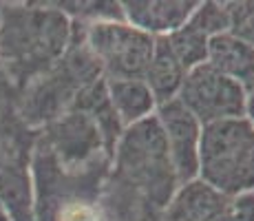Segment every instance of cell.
Segmentation results:
<instances>
[{
    "label": "cell",
    "mask_w": 254,
    "mask_h": 221,
    "mask_svg": "<svg viewBox=\"0 0 254 221\" xmlns=\"http://www.w3.org/2000/svg\"><path fill=\"white\" fill-rule=\"evenodd\" d=\"M71 40V22L62 9L7 7L0 20V60L16 82L53 67Z\"/></svg>",
    "instance_id": "obj_2"
},
{
    "label": "cell",
    "mask_w": 254,
    "mask_h": 221,
    "mask_svg": "<svg viewBox=\"0 0 254 221\" xmlns=\"http://www.w3.org/2000/svg\"><path fill=\"white\" fill-rule=\"evenodd\" d=\"M248 117L254 120V91L248 95Z\"/></svg>",
    "instance_id": "obj_16"
},
{
    "label": "cell",
    "mask_w": 254,
    "mask_h": 221,
    "mask_svg": "<svg viewBox=\"0 0 254 221\" xmlns=\"http://www.w3.org/2000/svg\"><path fill=\"white\" fill-rule=\"evenodd\" d=\"M162 221H237L234 199L201 179L182 184L166 206Z\"/></svg>",
    "instance_id": "obj_7"
},
{
    "label": "cell",
    "mask_w": 254,
    "mask_h": 221,
    "mask_svg": "<svg viewBox=\"0 0 254 221\" xmlns=\"http://www.w3.org/2000/svg\"><path fill=\"white\" fill-rule=\"evenodd\" d=\"M197 7L199 2L194 0H130V2H122L124 20L130 27L153 38H164L175 33L190 20Z\"/></svg>",
    "instance_id": "obj_8"
},
{
    "label": "cell",
    "mask_w": 254,
    "mask_h": 221,
    "mask_svg": "<svg viewBox=\"0 0 254 221\" xmlns=\"http://www.w3.org/2000/svg\"><path fill=\"white\" fill-rule=\"evenodd\" d=\"M84 47L97 60L104 80H141L155 53V38L126 20L86 24Z\"/></svg>",
    "instance_id": "obj_4"
},
{
    "label": "cell",
    "mask_w": 254,
    "mask_h": 221,
    "mask_svg": "<svg viewBox=\"0 0 254 221\" xmlns=\"http://www.w3.org/2000/svg\"><path fill=\"white\" fill-rule=\"evenodd\" d=\"M197 179L232 199L254 193V122L250 117L203 126Z\"/></svg>",
    "instance_id": "obj_3"
},
{
    "label": "cell",
    "mask_w": 254,
    "mask_h": 221,
    "mask_svg": "<svg viewBox=\"0 0 254 221\" xmlns=\"http://www.w3.org/2000/svg\"><path fill=\"white\" fill-rule=\"evenodd\" d=\"M177 100L197 117L201 126L221 120L248 117V93L208 62L186 73Z\"/></svg>",
    "instance_id": "obj_5"
},
{
    "label": "cell",
    "mask_w": 254,
    "mask_h": 221,
    "mask_svg": "<svg viewBox=\"0 0 254 221\" xmlns=\"http://www.w3.org/2000/svg\"><path fill=\"white\" fill-rule=\"evenodd\" d=\"M234 217L237 221H254V193L234 199Z\"/></svg>",
    "instance_id": "obj_15"
},
{
    "label": "cell",
    "mask_w": 254,
    "mask_h": 221,
    "mask_svg": "<svg viewBox=\"0 0 254 221\" xmlns=\"http://www.w3.org/2000/svg\"><path fill=\"white\" fill-rule=\"evenodd\" d=\"M252 122H254V120H252Z\"/></svg>",
    "instance_id": "obj_18"
},
{
    "label": "cell",
    "mask_w": 254,
    "mask_h": 221,
    "mask_svg": "<svg viewBox=\"0 0 254 221\" xmlns=\"http://www.w3.org/2000/svg\"><path fill=\"white\" fill-rule=\"evenodd\" d=\"M162 126L155 113L122 131L102 186L109 221H162L179 188Z\"/></svg>",
    "instance_id": "obj_1"
},
{
    "label": "cell",
    "mask_w": 254,
    "mask_h": 221,
    "mask_svg": "<svg viewBox=\"0 0 254 221\" xmlns=\"http://www.w3.org/2000/svg\"><path fill=\"white\" fill-rule=\"evenodd\" d=\"M208 65L234 80L248 95L254 91V47L234 33L226 31L210 38Z\"/></svg>",
    "instance_id": "obj_9"
},
{
    "label": "cell",
    "mask_w": 254,
    "mask_h": 221,
    "mask_svg": "<svg viewBox=\"0 0 254 221\" xmlns=\"http://www.w3.org/2000/svg\"><path fill=\"white\" fill-rule=\"evenodd\" d=\"M168 49L173 51V56L177 58V62L186 71L206 65L208 62V42L210 36L203 29H199L192 20H188L184 27H179L175 33L164 36Z\"/></svg>",
    "instance_id": "obj_12"
},
{
    "label": "cell",
    "mask_w": 254,
    "mask_h": 221,
    "mask_svg": "<svg viewBox=\"0 0 254 221\" xmlns=\"http://www.w3.org/2000/svg\"><path fill=\"white\" fill-rule=\"evenodd\" d=\"M106 91L111 106L124 129L150 117L157 109L153 93L144 80H106Z\"/></svg>",
    "instance_id": "obj_11"
},
{
    "label": "cell",
    "mask_w": 254,
    "mask_h": 221,
    "mask_svg": "<svg viewBox=\"0 0 254 221\" xmlns=\"http://www.w3.org/2000/svg\"><path fill=\"white\" fill-rule=\"evenodd\" d=\"M230 33L254 47V2H228Z\"/></svg>",
    "instance_id": "obj_14"
},
{
    "label": "cell",
    "mask_w": 254,
    "mask_h": 221,
    "mask_svg": "<svg viewBox=\"0 0 254 221\" xmlns=\"http://www.w3.org/2000/svg\"><path fill=\"white\" fill-rule=\"evenodd\" d=\"M0 221H11V219H9V213H7V208H4L2 204H0Z\"/></svg>",
    "instance_id": "obj_17"
},
{
    "label": "cell",
    "mask_w": 254,
    "mask_h": 221,
    "mask_svg": "<svg viewBox=\"0 0 254 221\" xmlns=\"http://www.w3.org/2000/svg\"><path fill=\"white\" fill-rule=\"evenodd\" d=\"M190 20L197 24L199 29H203L210 38L230 31V11H228V2H199V7L194 9Z\"/></svg>",
    "instance_id": "obj_13"
},
{
    "label": "cell",
    "mask_w": 254,
    "mask_h": 221,
    "mask_svg": "<svg viewBox=\"0 0 254 221\" xmlns=\"http://www.w3.org/2000/svg\"><path fill=\"white\" fill-rule=\"evenodd\" d=\"M186 69L177 62V58L173 56V51L166 44V38H155V53L150 60L148 69H146L144 77L146 86L150 88L155 97V104L162 106L170 100H177L179 88L184 84Z\"/></svg>",
    "instance_id": "obj_10"
},
{
    "label": "cell",
    "mask_w": 254,
    "mask_h": 221,
    "mask_svg": "<svg viewBox=\"0 0 254 221\" xmlns=\"http://www.w3.org/2000/svg\"><path fill=\"white\" fill-rule=\"evenodd\" d=\"M159 126H162L166 148H168L170 161L175 166L179 184L197 179L199 175V142H201V129L197 122L179 100H170L166 104L155 109Z\"/></svg>",
    "instance_id": "obj_6"
}]
</instances>
